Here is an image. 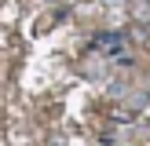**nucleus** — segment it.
<instances>
[{"label": "nucleus", "instance_id": "nucleus-1", "mask_svg": "<svg viewBox=\"0 0 150 146\" xmlns=\"http://www.w3.org/2000/svg\"><path fill=\"white\" fill-rule=\"evenodd\" d=\"M125 44H128V40H125L121 33H103V36H99V51H106V55L125 51Z\"/></svg>", "mask_w": 150, "mask_h": 146}, {"label": "nucleus", "instance_id": "nucleus-2", "mask_svg": "<svg viewBox=\"0 0 150 146\" xmlns=\"http://www.w3.org/2000/svg\"><path fill=\"white\" fill-rule=\"evenodd\" d=\"M132 18L139 22V26H150V0H132Z\"/></svg>", "mask_w": 150, "mask_h": 146}]
</instances>
